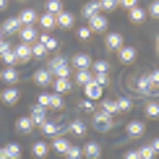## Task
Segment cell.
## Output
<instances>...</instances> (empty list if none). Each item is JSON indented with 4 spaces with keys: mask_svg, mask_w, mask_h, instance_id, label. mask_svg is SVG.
Masks as SVG:
<instances>
[{
    "mask_svg": "<svg viewBox=\"0 0 159 159\" xmlns=\"http://www.w3.org/2000/svg\"><path fill=\"white\" fill-rule=\"evenodd\" d=\"M91 55L89 52H76L73 57H70V68H76V70H91Z\"/></svg>",
    "mask_w": 159,
    "mask_h": 159,
    "instance_id": "cell-4",
    "label": "cell"
},
{
    "mask_svg": "<svg viewBox=\"0 0 159 159\" xmlns=\"http://www.w3.org/2000/svg\"><path fill=\"white\" fill-rule=\"evenodd\" d=\"M143 130H146V123H143V120H130L128 125H125V136H128V138L143 136Z\"/></svg>",
    "mask_w": 159,
    "mask_h": 159,
    "instance_id": "cell-8",
    "label": "cell"
},
{
    "mask_svg": "<svg viewBox=\"0 0 159 159\" xmlns=\"http://www.w3.org/2000/svg\"><path fill=\"white\" fill-rule=\"evenodd\" d=\"M157 52H159V39H157Z\"/></svg>",
    "mask_w": 159,
    "mask_h": 159,
    "instance_id": "cell-53",
    "label": "cell"
},
{
    "mask_svg": "<svg viewBox=\"0 0 159 159\" xmlns=\"http://www.w3.org/2000/svg\"><path fill=\"white\" fill-rule=\"evenodd\" d=\"M50 73H52V78H70L73 76V68H70V60H65V57H52L50 60Z\"/></svg>",
    "mask_w": 159,
    "mask_h": 159,
    "instance_id": "cell-1",
    "label": "cell"
},
{
    "mask_svg": "<svg viewBox=\"0 0 159 159\" xmlns=\"http://www.w3.org/2000/svg\"><path fill=\"white\" fill-rule=\"evenodd\" d=\"M117 55H120L123 63H133L136 60V47H130V44H123L120 50H117Z\"/></svg>",
    "mask_w": 159,
    "mask_h": 159,
    "instance_id": "cell-23",
    "label": "cell"
},
{
    "mask_svg": "<svg viewBox=\"0 0 159 159\" xmlns=\"http://www.w3.org/2000/svg\"><path fill=\"white\" fill-rule=\"evenodd\" d=\"M0 99H3V104H16L18 99H21V91H18L16 86H5V89L0 91Z\"/></svg>",
    "mask_w": 159,
    "mask_h": 159,
    "instance_id": "cell-10",
    "label": "cell"
},
{
    "mask_svg": "<svg viewBox=\"0 0 159 159\" xmlns=\"http://www.w3.org/2000/svg\"><path fill=\"white\" fill-rule=\"evenodd\" d=\"M39 42L44 44V50H57V39L52 37V34H47V31H39Z\"/></svg>",
    "mask_w": 159,
    "mask_h": 159,
    "instance_id": "cell-27",
    "label": "cell"
},
{
    "mask_svg": "<svg viewBox=\"0 0 159 159\" xmlns=\"http://www.w3.org/2000/svg\"><path fill=\"white\" fill-rule=\"evenodd\" d=\"M149 81H151V86H154V91H159V68L149 73Z\"/></svg>",
    "mask_w": 159,
    "mask_h": 159,
    "instance_id": "cell-44",
    "label": "cell"
},
{
    "mask_svg": "<svg viewBox=\"0 0 159 159\" xmlns=\"http://www.w3.org/2000/svg\"><path fill=\"white\" fill-rule=\"evenodd\" d=\"M84 94H86V99L97 102V99H102V97H104V86H99L97 81H91V84H86V86H84Z\"/></svg>",
    "mask_w": 159,
    "mask_h": 159,
    "instance_id": "cell-7",
    "label": "cell"
},
{
    "mask_svg": "<svg viewBox=\"0 0 159 159\" xmlns=\"http://www.w3.org/2000/svg\"><path fill=\"white\" fill-rule=\"evenodd\" d=\"M18 21H21V26H34V21H39V13L34 8H24L21 16H18Z\"/></svg>",
    "mask_w": 159,
    "mask_h": 159,
    "instance_id": "cell-17",
    "label": "cell"
},
{
    "mask_svg": "<svg viewBox=\"0 0 159 159\" xmlns=\"http://www.w3.org/2000/svg\"><path fill=\"white\" fill-rule=\"evenodd\" d=\"M81 154H84L81 146H70L68 151H65V159H81Z\"/></svg>",
    "mask_w": 159,
    "mask_h": 159,
    "instance_id": "cell-41",
    "label": "cell"
},
{
    "mask_svg": "<svg viewBox=\"0 0 159 159\" xmlns=\"http://www.w3.org/2000/svg\"><path fill=\"white\" fill-rule=\"evenodd\" d=\"M29 117H31V123H34L37 128H42V125L50 120V110L42 107V104H34V107L29 110Z\"/></svg>",
    "mask_w": 159,
    "mask_h": 159,
    "instance_id": "cell-3",
    "label": "cell"
},
{
    "mask_svg": "<svg viewBox=\"0 0 159 159\" xmlns=\"http://www.w3.org/2000/svg\"><path fill=\"white\" fill-rule=\"evenodd\" d=\"M123 159H141V157H138V149H136V151H125Z\"/></svg>",
    "mask_w": 159,
    "mask_h": 159,
    "instance_id": "cell-49",
    "label": "cell"
},
{
    "mask_svg": "<svg viewBox=\"0 0 159 159\" xmlns=\"http://www.w3.org/2000/svg\"><path fill=\"white\" fill-rule=\"evenodd\" d=\"M65 133H73V136H86V123L84 120H70L68 123V128H65Z\"/></svg>",
    "mask_w": 159,
    "mask_h": 159,
    "instance_id": "cell-18",
    "label": "cell"
},
{
    "mask_svg": "<svg viewBox=\"0 0 159 159\" xmlns=\"http://www.w3.org/2000/svg\"><path fill=\"white\" fill-rule=\"evenodd\" d=\"M5 154H8L11 159H21V146H18V143L16 141H11V143H5Z\"/></svg>",
    "mask_w": 159,
    "mask_h": 159,
    "instance_id": "cell-32",
    "label": "cell"
},
{
    "mask_svg": "<svg viewBox=\"0 0 159 159\" xmlns=\"http://www.w3.org/2000/svg\"><path fill=\"white\" fill-rule=\"evenodd\" d=\"M136 91L141 97H149V94H157L154 91V86H151V81H149V73H141L136 78Z\"/></svg>",
    "mask_w": 159,
    "mask_h": 159,
    "instance_id": "cell-5",
    "label": "cell"
},
{
    "mask_svg": "<svg viewBox=\"0 0 159 159\" xmlns=\"http://www.w3.org/2000/svg\"><path fill=\"white\" fill-rule=\"evenodd\" d=\"M99 11H102V8H99V0H91V3H84V8H81L84 18H94Z\"/></svg>",
    "mask_w": 159,
    "mask_h": 159,
    "instance_id": "cell-25",
    "label": "cell"
},
{
    "mask_svg": "<svg viewBox=\"0 0 159 159\" xmlns=\"http://www.w3.org/2000/svg\"><path fill=\"white\" fill-rule=\"evenodd\" d=\"M34 128H37V125L31 123L29 115H24V117H18V120H16V130H18V133H31Z\"/></svg>",
    "mask_w": 159,
    "mask_h": 159,
    "instance_id": "cell-20",
    "label": "cell"
},
{
    "mask_svg": "<svg viewBox=\"0 0 159 159\" xmlns=\"http://www.w3.org/2000/svg\"><path fill=\"white\" fill-rule=\"evenodd\" d=\"M52 149H55L57 154H65V151L70 149V143H68L65 136H55V138H52Z\"/></svg>",
    "mask_w": 159,
    "mask_h": 159,
    "instance_id": "cell-26",
    "label": "cell"
},
{
    "mask_svg": "<svg viewBox=\"0 0 159 159\" xmlns=\"http://www.w3.org/2000/svg\"><path fill=\"white\" fill-rule=\"evenodd\" d=\"M117 5H123V8H128V11H130V8H136L138 3H136V0H117Z\"/></svg>",
    "mask_w": 159,
    "mask_h": 159,
    "instance_id": "cell-48",
    "label": "cell"
},
{
    "mask_svg": "<svg viewBox=\"0 0 159 159\" xmlns=\"http://www.w3.org/2000/svg\"><path fill=\"white\" fill-rule=\"evenodd\" d=\"M128 16H130V21H133V24H138V21H143V18H146V8L136 5V8H130V11H128Z\"/></svg>",
    "mask_w": 159,
    "mask_h": 159,
    "instance_id": "cell-31",
    "label": "cell"
},
{
    "mask_svg": "<svg viewBox=\"0 0 159 159\" xmlns=\"http://www.w3.org/2000/svg\"><path fill=\"white\" fill-rule=\"evenodd\" d=\"M13 52H16V57H18V63H29L31 60V44H26V42H18L16 47H13Z\"/></svg>",
    "mask_w": 159,
    "mask_h": 159,
    "instance_id": "cell-12",
    "label": "cell"
},
{
    "mask_svg": "<svg viewBox=\"0 0 159 159\" xmlns=\"http://www.w3.org/2000/svg\"><path fill=\"white\" fill-rule=\"evenodd\" d=\"M91 70L94 73H110V63L107 60H94L91 63Z\"/></svg>",
    "mask_w": 159,
    "mask_h": 159,
    "instance_id": "cell-35",
    "label": "cell"
},
{
    "mask_svg": "<svg viewBox=\"0 0 159 159\" xmlns=\"http://www.w3.org/2000/svg\"><path fill=\"white\" fill-rule=\"evenodd\" d=\"M99 8H102V11H115L117 8V0H99Z\"/></svg>",
    "mask_w": 159,
    "mask_h": 159,
    "instance_id": "cell-42",
    "label": "cell"
},
{
    "mask_svg": "<svg viewBox=\"0 0 159 159\" xmlns=\"http://www.w3.org/2000/svg\"><path fill=\"white\" fill-rule=\"evenodd\" d=\"M34 81H37L39 86L52 84V73H50V68H37V70H34Z\"/></svg>",
    "mask_w": 159,
    "mask_h": 159,
    "instance_id": "cell-19",
    "label": "cell"
},
{
    "mask_svg": "<svg viewBox=\"0 0 159 159\" xmlns=\"http://www.w3.org/2000/svg\"><path fill=\"white\" fill-rule=\"evenodd\" d=\"M149 16L159 18V0H154V3H151V8H149Z\"/></svg>",
    "mask_w": 159,
    "mask_h": 159,
    "instance_id": "cell-47",
    "label": "cell"
},
{
    "mask_svg": "<svg viewBox=\"0 0 159 159\" xmlns=\"http://www.w3.org/2000/svg\"><path fill=\"white\" fill-rule=\"evenodd\" d=\"M115 117H112V115H107V112H102V110H97L94 112V128L99 130V133H107V130H112V128H115Z\"/></svg>",
    "mask_w": 159,
    "mask_h": 159,
    "instance_id": "cell-2",
    "label": "cell"
},
{
    "mask_svg": "<svg viewBox=\"0 0 159 159\" xmlns=\"http://www.w3.org/2000/svg\"><path fill=\"white\" fill-rule=\"evenodd\" d=\"M0 31H3V34H18V31H21V21H18V16L5 18L3 26H0Z\"/></svg>",
    "mask_w": 159,
    "mask_h": 159,
    "instance_id": "cell-13",
    "label": "cell"
},
{
    "mask_svg": "<svg viewBox=\"0 0 159 159\" xmlns=\"http://www.w3.org/2000/svg\"><path fill=\"white\" fill-rule=\"evenodd\" d=\"M44 55H47V50H44V44L37 39V42L31 44V57H44Z\"/></svg>",
    "mask_w": 159,
    "mask_h": 159,
    "instance_id": "cell-38",
    "label": "cell"
},
{
    "mask_svg": "<svg viewBox=\"0 0 159 159\" xmlns=\"http://www.w3.org/2000/svg\"><path fill=\"white\" fill-rule=\"evenodd\" d=\"M50 110H63V94H55V91H52V99H50Z\"/></svg>",
    "mask_w": 159,
    "mask_h": 159,
    "instance_id": "cell-40",
    "label": "cell"
},
{
    "mask_svg": "<svg viewBox=\"0 0 159 159\" xmlns=\"http://www.w3.org/2000/svg\"><path fill=\"white\" fill-rule=\"evenodd\" d=\"M78 107L86 110V112H94V110H97V107H94V102H91V99H86V97L81 99V102H78Z\"/></svg>",
    "mask_w": 159,
    "mask_h": 159,
    "instance_id": "cell-43",
    "label": "cell"
},
{
    "mask_svg": "<svg viewBox=\"0 0 159 159\" xmlns=\"http://www.w3.org/2000/svg\"><path fill=\"white\" fill-rule=\"evenodd\" d=\"M31 154H34L37 159H44V157L50 154V146L44 141H34V143H31Z\"/></svg>",
    "mask_w": 159,
    "mask_h": 159,
    "instance_id": "cell-24",
    "label": "cell"
},
{
    "mask_svg": "<svg viewBox=\"0 0 159 159\" xmlns=\"http://www.w3.org/2000/svg\"><path fill=\"white\" fill-rule=\"evenodd\" d=\"M44 8H47L44 13H52V16H57V13L63 11V3H60V0H47V5H44Z\"/></svg>",
    "mask_w": 159,
    "mask_h": 159,
    "instance_id": "cell-34",
    "label": "cell"
},
{
    "mask_svg": "<svg viewBox=\"0 0 159 159\" xmlns=\"http://www.w3.org/2000/svg\"><path fill=\"white\" fill-rule=\"evenodd\" d=\"M138 157H141V159H154V157H157V151L151 149V143H146V146L138 149Z\"/></svg>",
    "mask_w": 159,
    "mask_h": 159,
    "instance_id": "cell-39",
    "label": "cell"
},
{
    "mask_svg": "<svg viewBox=\"0 0 159 159\" xmlns=\"http://www.w3.org/2000/svg\"><path fill=\"white\" fill-rule=\"evenodd\" d=\"M5 5H8V0H0V11H3V8H5Z\"/></svg>",
    "mask_w": 159,
    "mask_h": 159,
    "instance_id": "cell-52",
    "label": "cell"
},
{
    "mask_svg": "<svg viewBox=\"0 0 159 159\" xmlns=\"http://www.w3.org/2000/svg\"><path fill=\"white\" fill-rule=\"evenodd\" d=\"M151 149H154L157 154H159V138H154V141H151Z\"/></svg>",
    "mask_w": 159,
    "mask_h": 159,
    "instance_id": "cell-50",
    "label": "cell"
},
{
    "mask_svg": "<svg viewBox=\"0 0 159 159\" xmlns=\"http://www.w3.org/2000/svg\"><path fill=\"white\" fill-rule=\"evenodd\" d=\"M18 37H21V42H26V44H34L37 39H39V31L34 29V26H21Z\"/></svg>",
    "mask_w": 159,
    "mask_h": 159,
    "instance_id": "cell-15",
    "label": "cell"
},
{
    "mask_svg": "<svg viewBox=\"0 0 159 159\" xmlns=\"http://www.w3.org/2000/svg\"><path fill=\"white\" fill-rule=\"evenodd\" d=\"M115 102H117V112H128L130 107H133V102H130L128 97H117Z\"/></svg>",
    "mask_w": 159,
    "mask_h": 159,
    "instance_id": "cell-36",
    "label": "cell"
},
{
    "mask_svg": "<svg viewBox=\"0 0 159 159\" xmlns=\"http://www.w3.org/2000/svg\"><path fill=\"white\" fill-rule=\"evenodd\" d=\"M73 76H76V84H81V86L94 81V70H73Z\"/></svg>",
    "mask_w": 159,
    "mask_h": 159,
    "instance_id": "cell-29",
    "label": "cell"
},
{
    "mask_svg": "<svg viewBox=\"0 0 159 159\" xmlns=\"http://www.w3.org/2000/svg\"><path fill=\"white\" fill-rule=\"evenodd\" d=\"M42 133L44 136H65V128H63V120H47L42 125Z\"/></svg>",
    "mask_w": 159,
    "mask_h": 159,
    "instance_id": "cell-6",
    "label": "cell"
},
{
    "mask_svg": "<svg viewBox=\"0 0 159 159\" xmlns=\"http://www.w3.org/2000/svg\"><path fill=\"white\" fill-rule=\"evenodd\" d=\"M76 34H78V39H89L91 37V29H89V26H78Z\"/></svg>",
    "mask_w": 159,
    "mask_h": 159,
    "instance_id": "cell-46",
    "label": "cell"
},
{
    "mask_svg": "<svg viewBox=\"0 0 159 159\" xmlns=\"http://www.w3.org/2000/svg\"><path fill=\"white\" fill-rule=\"evenodd\" d=\"M94 81H97L99 86H107V84H110V76H107V73H94Z\"/></svg>",
    "mask_w": 159,
    "mask_h": 159,
    "instance_id": "cell-45",
    "label": "cell"
},
{
    "mask_svg": "<svg viewBox=\"0 0 159 159\" xmlns=\"http://www.w3.org/2000/svg\"><path fill=\"white\" fill-rule=\"evenodd\" d=\"M0 60H3L5 65H18V57H16V52H13V47L5 50L3 55H0Z\"/></svg>",
    "mask_w": 159,
    "mask_h": 159,
    "instance_id": "cell-33",
    "label": "cell"
},
{
    "mask_svg": "<svg viewBox=\"0 0 159 159\" xmlns=\"http://www.w3.org/2000/svg\"><path fill=\"white\" fill-rule=\"evenodd\" d=\"M143 112H146V117H159V102H146Z\"/></svg>",
    "mask_w": 159,
    "mask_h": 159,
    "instance_id": "cell-37",
    "label": "cell"
},
{
    "mask_svg": "<svg viewBox=\"0 0 159 159\" xmlns=\"http://www.w3.org/2000/svg\"><path fill=\"white\" fill-rule=\"evenodd\" d=\"M157 94H159V91H157Z\"/></svg>",
    "mask_w": 159,
    "mask_h": 159,
    "instance_id": "cell-54",
    "label": "cell"
},
{
    "mask_svg": "<svg viewBox=\"0 0 159 159\" xmlns=\"http://www.w3.org/2000/svg\"><path fill=\"white\" fill-rule=\"evenodd\" d=\"M81 151H84L86 159H99V157H102V143H99V141H86Z\"/></svg>",
    "mask_w": 159,
    "mask_h": 159,
    "instance_id": "cell-9",
    "label": "cell"
},
{
    "mask_svg": "<svg viewBox=\"0 0 159 159\" xmlns=\"http://www.w3.org/2000/svg\"><path fill=\"white\" fill-rule=\"evenodd\" d=\"M107 26H110V21H107V16H104V13H97L94 18H89L91 34H94V31H107Z\"/></svg>",
    "mask_w": 159,
    "mask_h": 159,
    "instance_id": "cell-11",
    "label": "cell"
},
{
    "mask_svg": "<svg viewBox=\"0 0 159 159\" xmlns=\"http://www.w3.org/2000/svg\"><path fill=\"white\" fill-rule=\"evenodd\" d=\"M0 159H11L8 154H5V149H0Z\"/></svg>",
    "mask_w": 159,
    "mask_h": 159,
    "instance_id": "cell-51",
    "label": "cell"
},
{
    "mask_svg": "<svg viewBox=\"0 0 159 159\" xmlns=\"http://www.w3.org/2000/svg\"><path fill=\"white\" fill-rule=\"evenodd\" d=\"M99 110H102V112H107V115H112V117H115V115H120V112H117V102H115V99H107V97H104L102 102H99Z\"/></svg>",
    "mask_w": 159,
    "mask_h": 159,
    "instance_id": "cell-22",
    "label": "cell"
},
{
    "mask_svg": "<svg viewBox=\"0 0 159 159\" xmlns=\"http://www.w3.org/2000/svg\"><path fill=\"white\" fill-rule=\"evenodd\" d=\"M104 44H107V50H120V47H123V34L112 31V34L104 37Z\"/></svg>",
    "mask_w": 159,
    "mask_h": 159,
    "instance_id": "cell-21",
    "label": "cell"
},
{
    "mask_svg": "<svg viewBox=\"0 0 159 159\" xmlns=\"http://www.w3.org/2000/svg\"><path fill=\"white\" fill-rule=\"evenodd\" d=\"M0 78H3L8 86H16V81H18V68H16V65H5V68L0 70Z\"/></svg>",
    "mask_w": 159,
    "mask_h": 159,
    "instance_id": "cell-14",
    "label": "cell"
},
{
    "mask_svg": "<svg viewBox=\"0 0 159 159\" xmlns=\"http://www.w3.org/2000/svg\"><path fill=\"white\" fill-rule=\"evenodd\" d=\"M55 24L63 26V29H70V26H73V16H70L68 11H60V13L55 16Z\"/></svg>",
    "mask_w": 159,
    "mask_h": 159,
    "instance_id": "cell-28",
    "label": "cell"
},
{
    "mask_svg": "<svg viewBox=\"0 0 159 159\" xmlns=\"http://www.w3.org/2000/svg\"><path fill=\"white\" fill-rule=\"evenodd\" d=\"M39 24H42V29L44 31H50V29H55V16H52V13H42V16H39Z\"/></svg>",
    "mask_w": 159,
    "mask_h": 159,
    "instance_id": "cell-30",
    "label": "cell"
},
{
    "mask_svg": "<svg viewBox=\"0 0 159 159\" xmlns=\"http://www.w3.org/2000/svg\"><path fill=\"white\" fill-rule=\"evenodd\" d=\"M52 89H55V94H68L73 89V81L70 78H52Z\"/></svg>",
    "mask_w": 159,
    "mask_h": 159,
    "instance_id": "cell-16",
    "label": "cell"
}]
</instances>
